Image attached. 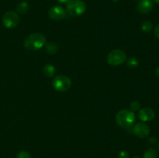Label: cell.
Returning <instances> with one entry per match:
<instances>
[{
    "label": "cell",
    "mask_w": 159,
    "mask_h": 158,
    "mask_svg": "<svg viewBox=\"0 0 159 158\" xmlns=\"http://www.w3.org/2000/svg\"><path fill=\"white\" fill-rule=\"evenodd\" d=\"M46 43V38L40 33H34L28 36L24 40L25 48L30 50H38L41 49Z\"/></svg>",
    "instance_id": "1"
},
{
    "label": "cell",
    "mask_w": 159,
    "mask_h": 158,
    "mask_svg": "<svg viewBox=\"0 0 159 158\" xmlns=\"http://www.w3.org/2000/svg\"><path fill=\"white\" fill-rule=\"evenodd\" d=\"M116 123L120 127L124 129L130 128L134 124L136 121V117L131 110L122 109L116 116Z\"/></svg>",
    "instance_id": "2"
},
{
    "label": "cell",
    "mask_w": 159,
    "mask_h": 158,
    "mask_svg": "<svg viewBox=\"0 0 159 158\" xmlns=\"http://www.w3.org/2000/svg\"><path fill=\"white\" fill-rule=\"evenodd\" d=\"M66 10L71 16H79L86 11V5L82 0H70L67 3Z\"/></svg>",
    "instance_id": "3"
},
{
    "label": "cell",
    "mask_w": 159,
    "mask_h": 158,
    "mask_svg": "<svg viewBox=\"0 0 159 158\" xmlns=\"http://www.w3.org/2000/svg\"><path fill=\"white\" fill-rule=\"evenodd\" d=\"M107 62L110 66L116 67L122 64L127 59V54L120 49H116L110 51L107 55Z\"/></svg>",
    "instance_id": "4"
},
{
    "label": "cell",
    "mask_w": 159,
    "mask_h": 158,
    "mask_svg": "<svg viewBox=\"0 0 159 158\" xmlns=\"http://www.w3.org/2000/svg\"><path fill=\"white\" fill-rule=\"evenodd\" d=\"M52 85L58 92L67 91L71 86V80L66 75H57L53 79Z\"/></svg>",
    "instance_id": "5"
},
{
    "label": "cell",
    "mask_w": 159,
    "mask_h": 158,
    "mask_svg": "<svg viewBox=\"0 0 159 158\" xmlns=\"http://www.w3.org/2000/svg\"><path fill=\"white\" fill-rule=\"evenodd\" d=\"M20 23V16L14 11H9L2 16V23L6 28H14Z\"/></svg>",
    "instance_id": "6"
},
{
    "label": "cell",
    "mask_w": 159,
    "mask_h": 158,
    "mask_svg": "<svg viewBox=\"0 0 159 158\" xmlns=\"http://www.w3.org/2000/svg\"><path fill=\"white\" fill-rule=\"evenodd\" d=\"M133 132L135 136L143 139L148 136L150 133V127L145 122H138L134 126Z\"/></svg>",
    "instance_id": "7"
},
{
    "label": "cell",
    "mask_w": 159,
    "mask_h": 158,
    "mask_svg": "<svg viewBox=\"0 0 159 158\" xmlns=\"http://www.w3.org/2000/svg\"><path fill=\"white\" fill-rule=\"evenodd\" d=\"M65 15H66V12H65V9L60 6H53L48 12V15L50 18L55 21H59V20L64 19L65 17Z\"/></svg>",
    "instance_id": "8"
},
{
    "label": "cell",
    "mask_w": 159,
    "mask_h": 158,
    "mask_svg": "<svg viewBox=\"0 0 159 158\" xmlns=\"http://www.w3.org/2000/svg\"><path fill=\"white\" fill-rule=\"evenodd\" d=\"M155 113L151 108H144L138 112V118L143 122H150L155 118Z\"/></svg>",
    "instance_id": "9"
},
{
    "label": "cell",
    "mask_w": 159,
    "mask_h": 158,
    "mask_svg": "<svg viewBox=\"0 0 159 158\" xmlns=\"http://www.w3.org/2000/svg\"><path fill=\"white\" fill-rule=\"evenodd\" d=\"M154 8L152 0H141L138 4L137 9L141 14H147L152 12Z\"/></svg>",
    "instance_id": "10"
},
{
    "label": "cell",
    "mask_w": 159,
    "mask_h": 158,
    "mask_svg": "<svg viewBox=\"0 0 159 158\" xmlns=\"http://www.w3.org/2000/svg\"><path fill=\"white\" fill-rule=\"evenodd\" d=\"M29 10V5L27 2H22L16 6V11L20 14H25Z\"/></svg>",
    "instance_id": "11"
},
{
    "label": "cell",
    "mask_w": 159,
    "mask_h": 158,
    "mask_svg": "<svg viewBox=\"0 0 159 158\" xmlns=\"http://www.w3.org/2000/svg\"><path fill=\"white\" fill-rule=\"evenodd\" d=\"M43 72L47 77H52V76H54V72H55V68L53 65L47 64L43 67Z\"/></svg>",
    "instance_id": "12"
},
{
    "label": "cell",
    "mask_w": 159,
    "mask_h": 158,
    "mask_svg": "<svg viewBox=\"0 0 159 158\" xmlns=\"http://www.w3.org/2000/svg\"><path fill=\"white\" fill-rule=\"evenodd\" d=\"M144 158H157L158 157V153L157 150L153 147L148 148L144 153Z\"/></svg>",
    "instance_id": "13"
},
{
    "label": "cell",
    "mask_w": 159,
    "mask_h": 158,
    "mask_svg": "<svg viewBox=\"0 0 159 158\" xmlns=\"http://www.w3.org/2000/svg\"><path fill=\"white\" fill-rule=\"evenodd\" d=\"M46 51L50 54H54L57 52L58 50V46H57L56 43H49L48 44H47L46 46Z\"/></svg>",
    "instance_id": "14"
},
{
    "label": "cell",
    "mask_w": 159,
    "mask_h": 158,
    "mask_svg": "<svg viewBox=\"0 0 159 158\" xmlns=\"http://www.w3.org/2000/svg\"><path fill=\"white\" fill-rule=\"evenodd\" d=\"M141 28L142 29V31H144L145 33H148L152 30V28H153V26H152V22L146 20V21L142 22V23L141 25Z\"/></svg>",
    "instance_id": "15"
},
{
    "label": "cell",
    "mask_w": 159,
    "mask_h": 158,
    "mask_svg": "<svg viewBox=\"0 0 159 158\" xmlns=\"http://www.w3.org/2000/svg\"><path fill=\"white\" fill-rule=\"evenodd\" d=\"M127 66H129L130 68H137V67L138 66L139 62H138V60H137L135 57H130V58H129L128 60H127Z\"/></svg>",
    "instance_id": "16"
},
{
    "label": "cell",
    "mask_w": 159,
    "mask_h": 158,
    "mask_svg": "<svg viewBox=\"0 0 159 158\" xmlns=\"http://www.w3.org/2000/svg\"><path fill=\"white\" fill-rule=\"evenodd\" d=\"M140 108H141V104L138 101H134L130 104V109H131L132 112L138 111V110L140 109Z\"/></svg>",
    "instance_id": "17"
},
{
    "label": "cell",
    "mask_w": 159,
    "mask_h": 158,
    "mask_svg": "<svg viewBox=\"0 0 159 158\" xmlns=\"http://www.w3.org/2000/svg\"><path fill=\"white\" fill-rule=\"evenodd\" d=\"M16 158H31V156L30 154L28 152L23 150V151H20V153L17 154Z\"/></svg>",
    "instance_id": "18"
},
{
    "label": "cell",
    "mask_w": 159,
    "mask_h": 158,
    "mask_svg": "<svg viewBox=\"0 0 159 158\" xmlns=\"http://www.w3.org/2000/svg\"><path fill=\"white\" fill-rule=\"evenodd\" d=\"M129 153L127 151H121L120 152L118 155V158H129Z\"/></svg>",
    "instance_id": "19"
},
{
    "label": "cell",
    "mask_w": 159,
    "mask_h": 158,
    "mask_svg": "<svg viewBox=\"0 0 159 158\" xmlns=\"http://www.w3.org/2000/svg\"><path fill=\"white\" fill-rule=\"evenodd\" d=\"M154 33H155V37H156L158 39H159V24L155 26V30H154Z\"/></svg>",
    "instance_id": "20"
},
{
    "label": "cell",
    "mask_w": 159,
    "mask_h": 158,
    "mask_svg": "<svg viewBox=\"0 0 159 158\" xmlns=\"http://www.w3.org/2000/svg\"><path fill=\"white\" fill-rule=\"evenodd\" d=\"M149 143H152V144H155V143H156V139H155V137H151L150 139H149Z\"/></svg>",
    "instance_id": "21"
},
{
    "label": "cell",
    "mask_w": 159,
    "mask_h": 158,
    "mask_svg": "<svg viewBox=\"0 0 159 158\" xmlns=\"http://www.w3.org/2000/svg\"><path fill=\"white\" fill-rule=\"evenodd\" d=\"M60 3H62V4H67L70 0H57Z\"/></svg>",
    "instance_id": "22"
},
{
    "label": "cell",
    "mask_w": 159,
    "mask_h": 158,
    "mask_svg": "<svg viewBox=\"0 0 159 158\" xmlns=\"http://www.w3.org/2000/svg\"><path fill=\"white\" fill-rule=\"evenodd\" d=\"M155 74H156L157 77L159 78V66L156 68V69H155Z\"/></svg>",
    "instance_id": "23"
},
{
    "label": "cell",
    "mask_w": 159,
    "mask_h": 158,
    "mask_svg": "<svg viewBox=\"0 0 159 158\" xmlns=\"http://www.w3.org/2000/svg\"><path fill=\"white\" fill-rule=\"evenodd\" d=\"M154 2H155L156 3H158V4H159V0H153Z\"/></svg>",
    "instance_id": "24"
},
{
    "label": "cell",
    "mask_w": 159,
    "mask_h": 158,
    "mask_svg": "<svg viewBox=\"0 0 159 158\" xmlns=\"http://www.w3.org/2000/svg\"><path fill=\"white\" fill-rule=\"evenodd\" d=\"M112 1L114 2H118V1H119V0H112Z\"/></svg>",
    "instance_id": "25"
},
{
    "label": "cell",
    "mask_w": 159,
    "mask_h": 158,
    "mask_svg": "<svg viewBox=\"0 0 159 158\" xmlns=\"http://www.w3.org/2000/svg\"><path fill=\"white\" fill-rule=\"evenodd\" d=\"M133 158H140V157H138V156H135V157H133Z\"/></svg>",
    "instance_id": "26"
},
{
    "label": "cell",
    "mask_w": 159,
    "mask_h": 158,
    "mask_svg": "<svg viewBox=\"0 0 159 158\" xmlns=\"http://www.w3.org/2000/svg\"><path fill=\"white\" fill-rule=\"evenodd\" d=\"M136 1H141V0H136Z\"/></svg>",
    "instance_id": "27"
},
{
    "label": "cell",
    "mask_w": 159,
    "mask_h": 158,
    "mask_svg": "<svg viewBox=\"0 0 159 158\" xmlns=\"http://www.w3.org/2000/svg\"><path fill=\"white\" fill-rule=\"evenodd\" d=\"M158 149H159V143H158Z\"/></svg>",
    "instance_id": "28"
}]
</instances>
